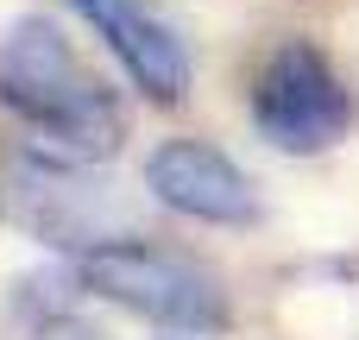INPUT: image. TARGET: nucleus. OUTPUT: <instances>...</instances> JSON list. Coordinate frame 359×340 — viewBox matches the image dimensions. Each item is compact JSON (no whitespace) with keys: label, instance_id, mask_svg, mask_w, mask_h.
Segmentation results:
<instances>
[{"label":"nucleus","instance_id":"obj_6","mask_svg":"<svg viewBox=\"0 0 359 340\" xmlns=\"http://www.w3.org/2000/svg\"><path fill=\"white\" fill-rule=\"evenodd\" d=\"M32 340H107L101 328H88V322H76V315H57V322H44Z\"/></svg>","mask_w":359,"mask_h":340},{"label":"nucleus","instance_id":"obj_4","mask_svg":"<svg viewBox=\"0 0 359 340\" xmlns=\"http://www.w3.org/2000/svg\"><path fill=\"white\" fill-rule=\"evenodd\" d=\"M145 189L170 215H189V221H208V227H246V221H259V196H252L246 170L227 151L202 145V139H164L145 158Z\"/></svg>","mask_w":359,"mask_h":340},{"label":"nucleus","instance_id":"obj_1","mask_svg":"<svg viewBox=\"0 0 359 340\" xmlns=\"http://www.w3.org/2000/svg\"><path fill=\"white\" fill-rule=\"evenodd\" d=\"M0 101L69 158H114L126 139L120 101L50 19H19L0 38Z\"/></svg>","mask_w":359,"mask_h":340},{"label":"nucleus","instance_id":"obj_2","mask_svg":"<svg viewBox=\"0 0 359 340\" xmlns=\"http://www.w3.org/2000/svg\"><path fill=\"white\" fill-rule=\"evenodd\" d=\"M82 284L145 322H164V328H183V334H221L227 328V290L221 278L189 259V252H170V246H151V240H107L82 259Z\"/></svg>","mask_w":359,"mask_h":340},{"label":"nucleus","instance_id":"obj_3","mask_svg":"<svg viewBox=\"0 0 359 340\" xmlns=\"http://www.w3.org/2000/svg\"><path fill=\"white\" fill-rule=\"evenodd\" d=\"M347 120H353V101L334 76V63L290 38L265 57L259 82H252V126L259 139H271L278 151H297V158H316L328 151L334 139H347Z\"/></svg>","mask_w":359,"mask_h":340},{"label":"nucleus","instance_id":"obj_5","mask_svg":"<svg viewBox=\"0 0 359 340\" xmlns=\"http://www.w3.org/2000/svg\"><path fill=\"white\" fill-rule=\"evenodd\" d=\"M76 13L95 25V38L120 57V69L145 88V101L158 107H177L183 88H189V57L177 44V32L145 13V0H76Z\"/></svg>","mask_w":359,"mask_h":340}]
</instances>
